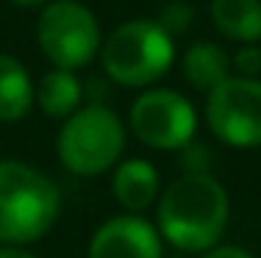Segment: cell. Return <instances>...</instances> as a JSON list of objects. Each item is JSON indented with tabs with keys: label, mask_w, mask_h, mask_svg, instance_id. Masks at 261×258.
<instances>
[{
	"label": "cell",
	"mask_w": 261,
	"mask_h": 258,
	"mask_svg": "<svg viewBox=\"0 0 261 258\" xmlns=\"http://www.w3.org/2000/svg\"><path fill=\"white\" fill-rule=\"evenodd\" d=\"M228 192L211 172H184L164 189L156 206L161 239L184 253H208L228 228Z\"/></svg>",
	"instance_id": "1"
},
{
	"label": "cell",
	"mask_w": 261,
	"mask_h": 258,
	"mask_svg": "<svg viewBox=\"0 0 261 258\" xmlns=\"http://www.w3.org/2000/svg\"><path fill=\"white\" fill-rule=\"evenodd\" d=\"M61 214L59 186L17 158L0 161V244L22 247L47 236Z\"/></svg>",
	"instance_id": "2"
},
{
	"label": "cell",
	"mask_w": 261,
	"mask_h": 258,
	"mask_svg": "<svg viewBox=\"0 0 261 258\" xmlns=\"http://www.w3.org/2000/svg\"><path fill=\"white\" fill-rule=\"evenodd\" d=\"M125 150V125L103 103L81 106L56 136V156L72 175L95 178L114 169Z\"/></svg>",
	"instance_id": "3"
},
{
	"label": "cell",
	"mask_w": 261,
	"mask_h": 258,
	"mask_svg": "<svg viewBox=\"0 0 261 258\" xmlns=\"http://www.w3.org/2000/svg\"><path fill=\"white\" fill-rule=\"evenodd\" d=\"M172 36L159 22L130 20L106 39L100 61L106 75L120 86L142 89L159 81L172 64Z\"/></svg>",
	"instance_id": "4"
},
{
	"label": "cell",
	"mask_w": 261,
	"mask_h": 258,
	"mask_svg": "<svg viewBox=\"0 0 261 258\" xmlns=\"http://www.w3.org/2000/svg\"><path fill=\"white\" fill-rule=\"evenodd\" d=\"M36 42L56 70H81L100 50V28L86 6L75 0H53L36 22Z\"/></svg>",
	"instance_id": "5"
},
{
	"label": "cell",
	"mask_w": 261,
	"mask_h": 258,
	"mask_svg": "<svg viewBox=\"0 0 261 258\" xmlns=\"http://www.w3.org/2000/svg\"><path fill=\"white\" fill-rule=\"evenodd\" d=\"M206 120L222 145L239 150L261 147V81L239 75L211 89Z\"/></svg>",
	"instance_id": "6"
},
{
	"label": "cell",
	"mask_w": 261,
	"mask_h": 258,
	"mask_svg": "<svg viewBox=\"0 0 261 258\" xmlns=\"http://www.w3.org/2000/svg\"><path fill=\"white\" fill-rule=\"evenodd\" d=\"M197 114L184 95L172 89H150L130 106V131L153 150H184L192 145Z\"/></svg>",
	"instance_id": "7"
},
{
	"label": "cell",
	"mask_w": 261,
	"mask_h": 258,
	"mask_svg": "<svg viewBox=\"0 0 261 258\" xmlns=\"http://www.w3.org/2000/svg\"><path fill=\"white\" fill-rule=\"evenodd\" d=\"M89 258H161V233L139 214L111 217L92 233Z\"/></svg>",
	"instance_id": "8"
},
{
	"label": "cell",
	"mask_w": 261,
	"mask_h": 258,
	"mask_svg": "<svg viewBox=\"0 0 261 258\" xmlns=\"http://www.w3.org/2000/svg\"><path fill=\"white\" fill-rule=\"evenodd\" d=\"M111 192L128 214H142L159 200V172L145 158H125L114 167Z\"/></svg>",
	"instance_id": "9"
},
{
	"label": "cell",
	"mask_w": 261,
	"mask_h": 258,
	"mask_svg": "<svg viewBox=\"0 0 261 258\" xmlns=\"http://www.w3.org/2000/svg\"><path fill=\"white\" fill-rule=\"evenodd\" d=\"M34 106V83L20 59L0 53V122L25 120Z\"/></svg>",
	"instance_id": "10"
},
{
	"label": "cell",
	"mask_w": 261,
	"mask_h": 258,
	"mask_svg": "<svg viewBox=\"0 0 261 258\" xmlns=\"http://www.w3.org/2000/svg\"><path fill=\"white\" fill-rule=\"evenodd\" d=\"M211 22L228 39L256 45L261 39V3L258 0H211Z\"/></svg>",
	"instance_id": "11"
},
{
	"label": "cell",
	"mask_w": 261,
	"mask_h": 258,
	"mask_svg": "<svg viewBox=\"0 0 261 258\" xmlns=\"http://www.w3.org/2000/svg\"><path fill=\"white\" fill-rule=\"evenodd\" d=\"M184 75L195 89L211 92L231 78V59L220 45L195 42L184 56Z\"/></svg>",
	"instance_id": "12"
},
{
	"label": "cell",
	"mask_w": 261,
	"mask_h": 258,
	"mask_svg": "<svg viewBox=\"0 0 261 258\" xmlns=\"http://www.w3.org/2000/svg\"><path fill=\"white\" fill-rule=\"evenodd\" d=\"M81 81L67 70H50L47 75H42L39 86L34 89V100L39 103V108L53 120H67L81 108Z\"/></svg>",
	"instance_id": "13"
},
{
	"label": "cell",
	"mask_w": 261,
	"mask_h": 258,
	"mask_svg": "<svg viewBox=\"0 0 261 258\" xmlns=\"http://www.w3.org/2000/svg\"><path fill=\"white\" fill-rule=\"evenodd\" d=\"M189 22H192V9L184 3V0H175V3L164 6L159 25L172 36V34H181V31H186V25H189Z\"/></svg>",
	"instance_id": "14"
},
{
	"label": "cell",
	"mask_w": 261,
	"mask_h": 258,
	"mask_svg": "<svg viewBox=\"0 0 261 258\" xmlns=\"http://www.w3.org/2000/svg\"><path fill=\"white\" fill-rule=\"evenodd\" d=\"M231 67L242 72V78H256L261 72V47L258 45H245L239 47V53L233 56Z\"/></svg>",
	"instance_id": "15"
},
{
	"label": "cell",
	"mask_w": 261,
	"mask_h": 258,
	"mask_svg": "<svg viewBox=\"0 0 261 258\" xmlns=\"http://www.w3.org/2000/svg\"><path fill=\"white\" fill-rule=\"evenodd\" d=\"M203 258H256V255L247 253L245 247H236V244H217L214 250L203 253Z\"/></svg>",
	"instance_id": "16"
},
{
	"label": "cell",
	"mask_w": 261,
	"mask_h": 258,
	"mask_svg": "<svg viewBox=\"0 0 261 258\" xmlns=\"http://www.w3.org/2000/svg\"><path fill=\"white\" fill-rule=\"evenodd\" d=\"M0 258H36V255L22 250V247H3L0 244Z\"/></svg>",
	"instance_id": "17"
},
{
	"label": "cell",
	"mask_w": 261,
	"mask_h": 258,
	"mask_svg": "<svg viewBox=\"0 0 261 258\" xmlns=\"http://www.w3.org/2000/svg\"><path fill=\"white\" fill-rule=\"evenodd\" d=\"M11 3H17V6H42V3H50V0H11Z\"/></svg>",
	"instance_id": "18"
}]
</instances>
